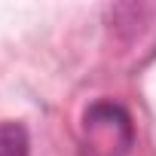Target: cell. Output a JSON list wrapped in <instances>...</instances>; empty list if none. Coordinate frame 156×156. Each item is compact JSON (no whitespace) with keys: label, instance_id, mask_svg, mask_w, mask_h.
<instances>
[{"label":"cell","instance_id":"cell-1","mask_svg":"<svg viewBox=\"0 0 156 156\" xmlns=\"http://www.w3.org/2000/svg\"><path fill=\"white\" fill-rule=\"evenodd\" d=\"M86 132L113 138V147H119V153H126L132 147V138H135L132 116L119 104H110V101H98L86 110Z\"/></svg>","mask_w":156,"mask_h":156},{"label":"cell","instance_id":"cell-2","mask_svg":"<svg viewBox=\"0 0 156 156\" xmlns=\"http://www.w3.org/2000/svg\"><path fill=\"white\" fill-rule=\"evenodd\" d=\"M0 156H31V135L22 122H0Z\"/></svg>","mask_w":156,"mask_h":156}]
</instances>
